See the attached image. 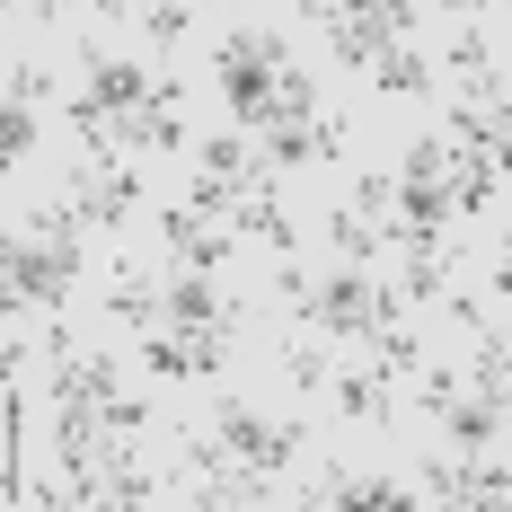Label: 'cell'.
<instances>
[{
  "label": "cell",
  "instance_id": "obj_1",
  "mask_svg": "<svg viewBox=\"0 0 512 512\" xmlns=\"http://www.w3.org/2000/svg\"><path fill=\"white\" fill-rule=\"evenodd\" d=\"M283 71H292V45H283L274 27H239L230 45L212 53V80H221V106L239 115V133H265V124H274Z\"/></svg>",
  "mask_w": 512,
  "mask_h": 512
},
{
  "label": "cell",
  "instance_id": "obj_2",
  "mask_svg": "<svg viewBox=\"0 0 512 512\" xmlns=\"http://www.w3.org/2000/svg\"><path fill=\"white\" fill-rule=\"evenodd\" d=\"M221 451L239 468H256V477H274V468L301 460V433H292V424H256L239 398H221Z\"/></svg>",
  "mask_w": 512,
  "mask_h": 512
},
{
  "label": "cell",
  "instance_id": "obj_3",
  "mask_svg": "<svg viewBox=\"0 0 512 512\" xmlns=\"http://www.w3.org/2000/svg\"><path fill=\"white\" fill-rule=\"evenodd\" d=\"M371 301H380L371 265H345V274L309 283V318L301 327H318V336H362V327H371Z\"/></svg>",
  "mask_w": 512,
  "mask_h": 512
},
{
  "label": "cell",
  "instance_id": "obj_4",
  "mask_svg": "<svg viewBox=\"0 0 512 512\" xmlns=\"http://www.w3.org/2000/svg\"><path fill=\"white\" fill-rule=\"evenodd\" d=\"M318 27H327V45L345 53V62H380V53L415 27V9L407 0H398V9H318Z\"/></svg>",
  "mask_w": 512,
  "mask_h": 512
},
{
  "label": "cell",
  "instance_id": "obj_5",
  "mask_svg": "<svg viewBox=\"0 0 512 512\" xmlns=\"http://www.w3.org/2000/svg\"><path fill=\"white\" fill-rule=\"evenodd\" d=\"M159 301H168V327H186V336H221V345H230V336L248 327V309L230 301V292H212V274H177Z\"/></svg>",
  "mask_w": 512,
  "mask_h": 512
},
{
  "label": "cell",
  "instance_id": "obj_6",
  "mask_svg": "<svg viewBox=\"0 0 512 512\" xmlns=\"http://www.w3.org/2000/svg\"><path fill=\"white\" fill-rule=\"evenodd\" d=\"M71 274H80V239H36V230H27V248L9 256V292H18V301H62V292H71Z\"/></svg>",
  "mask_w": 512,
  "mask_h": 512
},
{
  "label": "cell",
  "instance_id": "obj_7",
  "mask_svg": "<svg viewBox=\"0 0 512 512\" xmlns=\"http://www.w3.org/2000/svg\"><path fill=\"white\" fill-rule=\"evenodd\" d=\"M345 151V124L336 115H309V124H265L256 133V168L283 177V168H309V159H336Z\"/></svg>",
  "mask_w": 512,
  "mask_h": 512
},
{
  "label": "cell",
  "instance_id": "obj_8",
  "mask_svg": "<svg viewBox=\"0 0 512 512\" xmlns=\"http://www.w3.org/2000/svg\"><path fill=\"white\" fill-rule=\"evenodd\" d=\"M133 204H142V177L124 159H98V168L71 177V212L80 221H133Z\"/></svg>",
  "mask_w": 512,
  "mask_h": 512
},
{
  "label": "cell",
  "instance_id": "obj_9",
  "mask_svg": "<svg viewBox=\"0 0 512 512\" xmlns=\"http://www.w3.org/2000/svg\"><path fill=\"white\" fill-rule=\"evenodd\" d=\"M80 62H89V98H98L106 115H142V106H151L159 80H142L133 62H115L106 45H80Z\"/></svg>",
  "mask_w": 512,
  "mask_h": 512
},
{
  "label": "cell",
  "instance_id": "obj_10",
  "mask_svg": "<svg viewBox=\"0 0 512 512\" xmlns=\"http://www.w3.org/2000/svg\"><path fill=\"white\" fill-rule=\"evenodd\" d=\"M442 186H451V212H495V195H504V151H451V168H442Z\"/></svg>",
  "mask_w": 512,
  "mask_h": 512
},
{
  "label": "cell",
  "instance_id": "obj_11",
  "mask_svg": "<svg viewBox=\"0 0 512 512\" xmlns=\"http://www.w3.org/2000/svg\"><path fill=\"white\" fill-rule=\"evenodd\" d=\"M98 504H159V477H151L142 460H133V451H124L115 433L98 442Z\"/></svg>",
  "mask_w": 512,
  "mask_h": 512
},
{
  "label": "cell",
  "instance_id": "obj_12",
  "mask_svg": "<svg viewBox=\"0 0 512 512\" xmlns=\"http://www.w3.org/2000/svg\"><path fill=\"white\" fill-rule=\"evenodd\" d=\"M124 151H186V115H177V89H151V106L124 124Z\"/></svg>",
  "mask_w": 512,
  "mask_h": 512
},
{
  "label": "cell",
  "instance_id": "obj_13",
  "mask_svg": "<svg viewBox=\"0 0 512 512\" xmlns=\"http://www.w3.org/2000/svg\"><path fill=\"white\" fill-rule=\"evenodd\" d=\"M327 468H336V460H327ZM318 504H336V512H398V504H407V486H398V477H345V468H336V477L318 486Z\"/></svg>",
  "mask_w": 512,
  "mask_h": 512
},
{
  "label": "cell",
  "instance_id": "obj_14",
  "mask_svg": "<svg viewBox=\"0 0 512 512\" xmlns=\"http://www.w3.org/2000/svg\"><path fill=\"white\" fill-rule=\"evenodd\" d=\"M239 230H248V239H265L274 256L301 248V230H292V221H283V204H274V177H256L248 195H239Z\"/></svg>",
  "mask_w": 512,
  "mask_h": 512
},
{
  "label": "cell",
  "instance_id": "obj_15",
  "mask_svg": "<svg viewBox=\"0 0 512 512\" xmlns=\"http://www.w3.org/2000/svg\"><path fill=\"white\" fill-rule=\"evenodd\" d=\"M327 398H336L345 424H380V415H389V371H336Z\"/></svg>",
  "mask_w": 512,
  "mask_h": 512
},
{
  "label": "cell",
  "instance_id": "obj_16",
  "mask_svg": "<svg viewBox=\"0 0 512 512\" xmlns=\"http://www.w3.org/2000/svg\"><path fill=\"white\" fill-rule=\"evenodd\" d=\"M168 256H177V274H212V265H221L230 248H221V239L204 230V212H186V204H177V212H168Z\"/></svg>",
  "mask_w": 512,
  "mask_h": 512
},
{
  "label": "cell",
  "instance_id": "obj_17",
  "mask_svg": "<svg viewBox=\"0 0 512 512\" xmlns=\"http://www.w3.org/2000/svg\"><path fill=\"white\" fill-rule=\"evenodd\" d=\"M256 133H239V124H230V133H212L204 142V177H230V186H256V177H265V168H256V151H248Z\"/></svg>",
  "mask_w": 512,
  "mask_h": 512
},
{
  "label": "cell",
  "instance_id": "obj_18",
  "mask_svg": "<svg viewBox=\"0 0 512 512\" xmlns=\"http://www.w3.org/2000/svg\"><path fill=\"white\" fill-rule=\"evenodd\" d=\"M106 318H115V327H159V318H168V301H159L142 274H115V292H106Z\"/></svg>",
  "mask_w": 512,
  "mask_h": 512
},
{
  "label": "cell",
  "instance_id": "obj_19",
  "mask_svg": "<svg viewBox=\"0 0 512 512\" xmlns=\"http://www.w3.org/2000/svg\"><path fill=\"white\" fill-rule=\"evenodd\" d=\"M371 80H380L389 98H415V89H433V62H424L415 45H389L380 62H371Z\"/></svg>",
  "mask_w": 512,
  "mask_h": 512
},
{
  "label": "cell",
  "instance_id": "obj_20",
  "mask_svg": "<svg viewBox=\"0 0 512 512\" xmlns=\"http://www.w3.org/2000/svg\"><path fill=\"white\" fill-rule=\"evenodd\" d=\"M327 248L345 256V265H371V256H380V230H371L362 212H336V221H327Z\"/></svg>",
  "mask_w": 512,
  "mask_h": 512
},
{
  "label": "cell",
  "instance_id": "obj_21",
  "mask_svg": "<svg viewBox=\"0 0 512 512\" xmlns=\"http://www.w3.org/2000/svg\"><path fill=\"white\" fill-rule=\"evenodd\" d=\"M477 398H495V407H504V398H512V362H504V327H495V336H477Z\"/></svg>",
  "mask_w": 512,
  "mask_h": 512
},
{
  "label": "cell",
  "instance_id": "obj_22",
  "mask_svg": "<svg viewBox=\"0 0 512 512\" xmlns=\"http://www.w3.org/2000/svg\"><path fill=\"white\" fill-rule=\"evenodd\" d=\"M451 433H460V442H495V424H504V407H495V398H451Z\"/></svg>",
  "mask_w": 512,
  "mask_h": 512
},
{
  "label": "cell",
  "instance_id": "obj_23",
  "mask_svg": "<svg viewBox=\"0 0 512 512\" xmlns=\"http://www.w3.org/2000/svg\"><path fill=\"white\" fill-rule=\"evenodd\" d=\"M451 71H460V80H495V45H486V27H460V45H451Z\"/></svg>",
  "mask_w": 512,
  "mask_h": 512
},
{
  "label": "cell",
  "instance_id": "obj_24",
  "mask_svg": "<svg viewBox=\"0 0 512 512\" xmlns=\"http://www.w3.org/2000/svg\"><path fill=\"white\" fill-rule=\"evenodd\" d=\"M239 195L248 186H230V177H195L186 186V212H239Z\"/></svg>",
  "mask_w": 512,
  "mask_h": 512
},
{
  "label": "cell",
  "instance_id": "obj_25",
  "mask_svg": "<svg viewBox=\"0 0 512 512\" xmlns=\"http://www.w3.org/2000/svg\"><path fill=\"white\" fill-rule=\"evenodd\" d=\"M389 195H398V177H362V186H354V212H362V221H389Z\"/></svg>",
  "mask_w": 512,
  "mask_h": 512
},
{
  "label": "cell",
  "instance_id": "obj_26",
  "mask_svg": "<svg viewBox=\"0 0 512 512\" xmlns=\"http://www.w3.org/2000/svg\"><path fill=\"white\" fill-rule=\"evenodd\" d=\"M283 380H292V389H327V354H318V345H301V354L283 362Z\"/></svg>",
  "mask_w": 512,
  "mask_h": 512
},
{
  "label": "cell",
  "instance_id": "obj_27",
  "mask_svg": "<svg viewBox=\"0 0 512 512\" xmlns=\"http://www.w3.org/2000/svg\"><path fill=\"white\" fill-rule=\"evenodd\" d=\"M0 142H9V159L36 151V106H9V124H0Z\"/></svg>",
  "mask_w": 512,
  "mask_h": 512
},
{
  "label": "cell",
  "instance_id": "obj_28",
  "mask_svg": "<svg viewBox=\"0 0 512 512\" xmlns=\"http://www.w3.org/2000/svg\"><path fill=\"white\" fill-rule=\"evenodd\" d=\"M407 292L415 301H442V256H407Z\"/></svg>",
  "mask_w": 512,
  "mask_h": 512
},
{
  "label": "cell",
  "instance_id": "obj_29",
  "mask_svg": "<svg viewBox=\"0 0 512 512\" xmlns=\"http://www.w3.org/2000/svg\"><path fill=\"white\" fill-rule=\"evenodd\" d=\"M274 292H283V309H292V318H309V274L292 265V256H283V274H274Z\"/></svg>",
  "mask_w": 512,
  "mask_h": 512
},
{
  "label": "cell",
  "instance_id": "obj_30",
  "mask_svg": "<svg viewBox=\"0 0 512 512\" xmlns=\"http://www.w3.org/2000/svg\"><path fill=\"white\" fill-rule=\"evenodd\" d=\"M142 36H159V45H177V36H186V9H142Z\"/></svg>",
  "mask_w": 512,
  "mask_h": 512
},
{
  "label": "cell",
  "instance_id": "obj_31",
  "mask_svg": "<svg viewBox=\"0 0 512 512\" xmlns=\"http://www.w3.org/2000/svg\"><path fill=\"white\" fill-rule=\"evenodd\" d=\"M106 433H142V398L115 389V398H106Z\"/></svg>",
  "mask_w": 512,
  "mask_h": 512
}]
</instances>
